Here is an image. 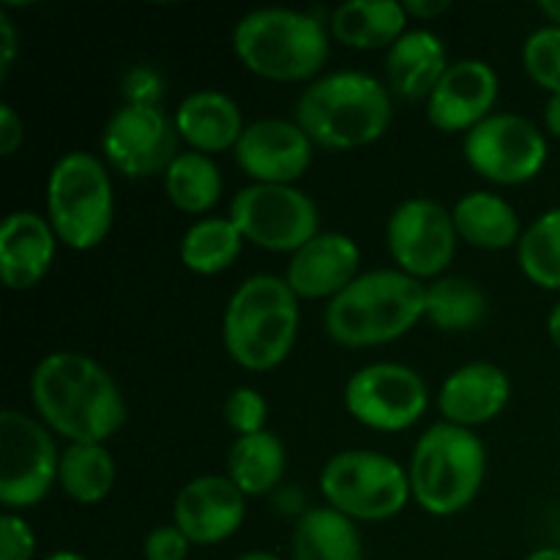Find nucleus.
Segmentation results:
<instances>
[{
  "label": "nucleus",
  "instance_id": "nucleus-1",
  "mask_svg": "<svg viewBox=\"0 0 560 560\" xmlns=\"http://www.w3.org/2000/svg\"><path fill=\"white\" fill-rule=\"evenodd\" d=\"M38 419L69 443H104L124 427L126 402L102 364L74 350L38 361L31 377Z\"/></svg>",
  "mask_w": 560,
  "mask_h": 560
},
{
  "label": "nucleus",
  "instance_id": "nucleus-2",
  "mask_svg": "<svg viewBox=\"0 0 560 560\" xmlns=\"http://www.w3.org/2000/svg\"><path fill=\"white\" fill-rule=\"evenodd\" d=\"M392 93L364 71H334L301 93L295 124L312 142L331 151L370 145L392 126Z\"/></svg>",
  "mask_w": 560,
  "mask_h": 560
},
{
  "label": "nucleus",
  "instance_id": "nucleus-3",
  "mask_svg": "<svg viewBox=\"0 0 560 560\" xmlns=\"http://www.w3.org/2000/svg\"><path fill=\"white\" fill-rule=\"evenodd\" d=\"M427 284L394 268L355 277L326 306V331L342 348H375L405 337L424 317Z\"/></svg>",
  "mask_w": 560,
  "mask_h": 560
},
{
  "label": "nucleus",
  "instance_id": "nucleus-4",
  "mask_svg": "<svg viewBox=\"0 0 560 560\" xmlns=\"http://www.w3.org/2000/svg\"><path fill=\"white\" fill-rule=\"evenodd\" d=\"M222 334L224 348L235 364L249 372L273 370L295 345L299 295L282 277H249L230 299Z\"/></svg>",
  "mask_w": 560,
  "mask_h": 560
},
{
  "label": "nucleus",
  "instance_id": "nucleus-5",
  "mask_svg": "<svg viewBox=\"0 0 560 560\" xmlns=\"http://www.w3.org/2000/svg\"><path fill=\"white\" fill-rule=\"evenodd\" d=\"M233 49L262 80L301 82L326 66L331 44L317 16L293 9H257L235 25Z\"/></svg>",
  "mask_w": 560,
  "mask_h": 560
},
{
  "label": "nucleus",
  "instance_id": "nucleus-6",
  "mask_svg": "<svg viewBox=\"0 0 560 560\" xmlns=\"http://www.w3.org/2000/svg\"><path fill=\"white\" fill-rule=\"evenodd\" d=\"M487 474V452L481 438L465 427H430L419 438L410 457V495L435 517H452L468 509L479 495Z\"/></svg>",
  "mask_w": 560,
  "mask_h": 560
},
{
  "label": "nucleus",
  "instance_id": "nucleus-7",
  "mask_svg": "<svg viewBox=\"0 0 560 560\" xmlns=\"http://www.w3.org/2000/svg\"><path fill=\"white\" fill-rule=\"evenodd\" d=\"M115 197L107 167L93 153L71 151L49 170L47 217L58 241L88 252L113 228Z\"/></svg>",
  "mask_w": 560,
  "mask_h": 560
},
{
  "label": "nucleus",
  "instance_id": "nucleus-8",
  "mask_svg": "<svg viewBox=\"0 0 560 560\" xmlns=\"http://www.w3.org/2000/svg\"><path fill=\"white\" fill-rule=\"evenodd\" d=\"M320 492L328 506L361 523L392 520L408 506V470L381 452H339L320 474Z\"/></svg>",
  "mask_w": 560,
  "mask_h": 560
},
{
  "label": "nucleus",
  "instance_id": "nucleus-9",
  "mask_svg": "<svg viewBox=\"0 0 560 560\" xmlns=\"http://www.w3.org/2000/svg\"><path fill=\"white\" fill-rule=\"evenodd\" d=\"M58 465L44 421L11 408L0 413V503L9 512L42 503L58 481Z\"/></svg>",
  "mask_w": 560,
  "mask_h": 560
},
{
  "label": "nucleus",
  "instance_id": "nucleus-10",
  "mask_svg": "<svg viewBox=\"0 0 560 560\" xmlns=\"http://www.w3.org/2000/svg\"><path fill=\"white\" fill-rule=\"evenodd\" d=\"M230 219L244 241L268 252H299L310 244L320 228V213L295 186L252 184L244 186L230 202Z\"/></svg>",
  "mask_w": 560,
  "mask_h": 560
},
{
  "label": "nucleus",
  "instance_id": "nucleus-11",
  "mask_svg": "<svg viewBox=\"0 0 560 560\" xmlns=\"http://www.w3.org/2000/svg\"><path fill=\"white\" fill-rule=\"evenodd\" d=\"M465 159L481 178L501 186L534 180L547 164V137L514 113H495L465 135Z\"/></svg>",
  "mask_w": 560,
  "mask_h": 560
},
{
  "label": "nucleus",
  "instance_id": "nucleus-12",
  "mask_svg": "<svg viewBox=\"0 0 560 560\" xmlns=\"http://www.w3.org/2000/svg\"><path fill=\"white\" fill-rule=\"evenodd\" d=\"M430 405L421 375L402 364H370L345 386V408L359 424L377 432H402L413 427Z\"/></svg>",
  "mask_w": 560,
  "mask_h": 560
},
{
  "label": "nucleus",
  "instance_id": "nucleus-13",
  "mask_svg": "<svg viewBox=\"0 0 560 560\" xmlns=\"http://www.w3.org/2000/svg\"><path fill=\"white\" fill-rule=\"evenodd\" d=\"M388 252L399 271L413 279H441L457 252V228L452 213L435 200L413 197L394 208L386 228Z\"/></svg>",
  "mask_w": 560,
  "mask_h": 560
},
{
  "label": "nucleus",
  "instance_id": "nucleus-14",
  "mask_svg": "<svg viewBox=\"0 0 560 560\" xmlns=\"http://www.w3.org/2000/svg\"><path fill=\"white\" fill-rule=\"evenodd\" d=\"M178 137L175 120L159 107L126 104L104 126L102 153L118 173L148 178L153 173H167L178 156Z\"/></svg>",
  "mask_w": 560,
  "mask_h": 560
},
{
  "label": "nucleus",
  "instance_id": "nucleus-15",
  "mask_svg": "<svg viewBox=\"0 0 560 560\" xmlns=\"http://www.w3.org/2000/svg\"><path fill=\"white\" fill-rule=\"evenodd\" d=\"M235 162L255 184L293 186L310 170L312 140L290 120H255L235 145Z\"/></svg>",
  "mask_w": 560,
  "mask_h": 560
},
{
  "label": "nucleus",
  "instance_id": "nucleus-16",
  "mask_svg": "<svg viewBox=\"0 0 560 560\" xmlns=\"http://www.w3.org/2000/svg\"><path fill=\"white\" fill-rule=\"evenodd\" d=\"M498 102V74L485 60H457L446 69L443 80L427 98V118L438 131H465L490 118Z\"/></svg>",
  "mask_w": 560,
  "mask_h": 560
},
{
  "label": "nucleus",
  "instance_id": "nucleus-17",
  "mask_svg": "<svg viewBox=\"0 0 560 560\" xmlns=\"http://www.w3.org/2000/svg\"><path fill=\"white\" fill-rule=\"evenodd\" d=\"M244 498L228 476H197L175 498V525L191 545H219L244 523Z\"/></svg>",
  "mask_w": 560,
  "mask_h": 560
},
{
  "label": "nucleus",
  "instance_id": "nucleus-18",
  "mask_svg": "<svg viewBox=\"0 0 560 560\" xmlns=\"http://www.w3.org/2000/svg\"><path fill=\"white\" fill-rule=\"evenodd\" d=\"M361 252L345 233H320L288 262V284L299 299H337L359 273Z\"/></svg>",
  "mask_w": 560,
  "mask_h": 560
},
{
  "label": "nucleus",
  "instance_id": "nucleus-19",
  "mask_svg": "<svg viewBox=\"0 0 560 560\" xmlns=\"http://www.w3.org/2000/svg\"><path fill=\"white\" fill-rule=\"evenodd\" d=\"M509 397H512V383L506 372L487 361H474L446 377L438 394V410L443 421L470 430L501 416Z\"/></svg>",
  "mask_w": 560,
  "mask_h": 560
},
{
  "label": "nucleus",
  "instance_id": "nucleus-20",
  "mask_svg": "<svg viewBox=\"0 0 560 560\" xmlns=\"http://www.w3.org/2000/svg\"><path fill=\"white\" fill-rule=\"evenodd\" d=\"M52 224L33 211H14L0 228V273L9 290H31L47 277L55 257Z\"/></svg>",
  "mask_w": 560,
  "mask_h": 560
},
{
  "label": "nucleus",
  "instance_id": "nucleus-21",
  "mask_svg": "<svg viewBox=\"0 0 560 560\" xmlns=\"http://www.w3.org/2000/svg\"><path fill=\"white\" fill-rule=\"evenodd\" d=\"M175 129L197 153H222L238 145L244 135L241 107L219 91H197L175 109Z\"/></svg>",
  "mask_w": 560,
  "mask_h": 560
},
{
  "label": "nucleus",
  "instance_id": "nucleus-22",
  "mask_svg": "<svg viewBox=\"0 0 560 560\" xmlns=\"http://www.w3.org/2000/svg\"><path fill=\"white\" fill-rule=\"evenodd\" d=\"M446 47L432 31H408L386 55L388 88L397 96L430 98L448 69Z\"/></svg>",
  "mask_w": 560,
  "mask_h": 560
},
{
  "label": "nucleus",
  "instance_id": "nucleus-23",
  "mask_svg": "<svg viewBox=\"0 0 560 560\" xmlns=\"http://www.w3.org/2000/svg\"><path fill=\"white\" fill-rule=\"evenodd\" d=\"M405 25L408 11L394 0H350L331 14V36L350 49H392Z\"/></svg>",
  "mask_w": 560,
  "mask_h": 560
},
{
  "label": "nucleus",
  "instance_id": "nucleus-24",
  "mask_svg": "<svg viewBox=\"0 0 560 560\" xmlns=\"http://www.w3.org/2000/svg\"><path fill=\"white\" fill-rule=\"evenodd\" d=\"M454 228L465 244L476 249H509L523 238L520 217L503 197L492 191H470L454 206Z\"/></svg>",
  "mask_w": 560,
  "mask_h": 560
},
{
  "label": "nucleus",
  "instance_id": "nucleus-25",
  "mask_svg": "<svg viewBox=\"0 0 560 560\" xmlns=\"http://www.w3.org/2000/svg\"><path fill=\"white\" fill-rule=\"evenodd\" d=\"M295 560H364L359 528L331 506L301 514L293 534Z\"/></svg>",
  "mask_w": 560,
  "mask_h": 560
},
{
  "label": "nucleus",
  "instance_id": "nucleus-26",
  "mask_svg": "<svg viewBox=\"0 0 560 560\" xmlns=\"http://www.w3.org/2000/svg\"><path fill=\"white\" fill-rule=\"evenodd\" d=\"M288 468V454L273 432L238 438L228 454V479L244 495H266L282 481Z\"/></svg>",
  "mask_w": 560,
  "mask_h": 560
},
{
  "label": "nucleus",
  "instance_id": "nucleus-27",
  "mask_svg": "<svg viewBox=\"0 0 560 560\" xmlns=\"http://www.w3.org/2000/svg\"><path fill=\"white\" fill-rule=\"evenodd\" d=\"M58 485L77 503L104 501L115 485L113 454L104 443H69L60 452Z\"/></svg>",
  "mask_w": 560,
  "mask_h": 560
},
{
  "label": "nucleus",
  "instance_id": "nucleus-28",
  "mask_svg": "<svg viewBox=\"0 0 560 560\" xmlns=\"http://www.w3.org/2000/svg\"><path fill=\"white\" fill-rule=\"evenodd\" d=\"M244 235L235 228L233 219L208 217L191 224L180 238V260L191 273L200 277H213L222 273L238 260Z\"/></svg>",
  "mask_w": 560,
  "mask_h": 560
},
{
  "label": "nucleus",
  "instance_id": "nucleus-29",
  "mask_svg": "<svg viewBox=\"0 0 560 560\" xmlns=\"http://www.w3.org/2000/svg\"><path fill=\"white\" fill-rule=\"evenodd\" d=\"M424 317L446 334L474 331L487 317V295L470 279L441 277L427 284Z\"/></svg>",
  "mask_w": 560,
  "mask_h": 560
},
{
  "label": "nucleus",
  "instance_id": "nucleus-30",
  "mask_svg": "<svg viewBox=\"0 0 560 560\" xmlns=\"http://www.w3.org/2000/svg\"><path fill=\"white\" fill-rule=\"evenodd\" d=\"M164 191L180 211L202 213L222 197V173L206 153H178L164 173Z\"/></svg>",
  "mask_w": 560,
  "mask_h": 560
},
{
  "label": "nucleus",
  "instance_id": "nucleus-31",
  "mask_svg": "<svg viewBox=\"0 0 560 560\" xmlns=\"http://www.w3.org/2000/svg\"><path fill=\"white\" fill-rule=\"evenodd\" d=\"M517 260L525 277L545 290H560V208L541 213L523 233Z\"/></svg>",
  "mask_w": 560,
  "mask_h": 560
},
{
  "label": "nucleus",
  "instance_id": "nucleus-32",
  "mask_svg": "<svg viewBox=\"0 0 560 560\" xmlns=\"http://www.w3.org/2000/svg\"><path fill=\"white\" fill-rule=\"evenodd\" d=\"M523 63L536 85L550 91V96L560 93V27L547 25L530 33L523 47Z\"/></svg>",
  "mask_w": 560,
  "mask_h": 560
},
{
  "label": "nucleus",
  "instance_id": "nucleus-33",
  "mask_svg": "<svg viewBox=\"0 0 560 560\" xmlns=\"http://www.w3.org/2000/svg\"><path fill=\"white\" fill-rule=\"evenodd\" d=\"M268 419V405L262 399L260 392L249 386L235 388L233 394L224 402V421L233 432H238V438L257 435V432L266 430Z\"/></svg>",
  "mask_w": 560,
  "mask_h": 560
},
{
  "label": "nucleus",
  "instance_id": "nucleus-34",
  "mask_svg": "<svg viewBox=\"0 0 560 560\" xmlns=\"http://www.w3.org/2000/svg\"><path fill=\"white\" fill-rule=\"evenodd\" d=\"M120 93L126 104H135V107H159V98L164 96V80L151 66H135L126 71Z\"/></svg>",
  "mask_w": 560,
  "mask_h": 560
},
{
  "label": "nucleus",
  "instance_id": "nucleus-35",
  "mask_svg": "<svg viewBox=\"0 0 560 560\" xmlns=\"http://www.w3.org/2000/svg\"><path fill=\"white\" fill-rule=\"evenodd\" d=\"M36 552V536L31 525L14 512L0 517V560H31Z\"/></svg>",
  "mask_w": 560,
  "mask_h": 560
},
{
  "label": "nucleus",
  "instance_id": "nucleus-36",
  "mask_svg": "<svg viewBox=\"0 0 560 560\" xmlns=\"http://www.w3.org/2000/svg\"><path fill=\"white\" fill-rule=\"evenodd\" d=\"M191 541L186 539L184 530L178 525H162V528H153L145 536V545H142V556L145 560H186L189 556Z\"/></svg>",
  "mask_w": 560,
  "mask_h": 560
},
{
  "label": "nucleus",
  "instance_id": "nucleus-37",
  "mask_svg": "<svg viewBox=\"0 0 560 560\" xmlns=\"http://www.w3.org/2000/svg\"><path fill=\"white\" fill-rule=\"evenodd\" d=\"M22 137H25L22 118L14 113L11 104H0V153L11 156L22 145Z\"/></svg>",
  "mask_w": 560,
  "mask_h": 560
},
{
  "label": "nucleus",
  "instance_id": "nucleus-38",
  "mask_svg": "<svg viewBox=\"0 0 560 560\" xmlns=\"http://www.w3.org/2000/svg\"><path fill=\"white\" fill-rule=\"evenodd\" d=\"M16 58V33L14 25H11L9 14L0 11V74H9L11 63Z\"/></svg>",
  "mask_w": 560,
  "mask_h": 560
},
{
  "label": "nucleus",
  "instance_id": "nucleus-39",
  "mask_svg": "<svg viewBox=\"0 0 560 560\" xmlns=\"http://www.w3.org/2000/svg\"><path fill=\"white\" fill-rule=\"evenodd\" d=\"M402 5L408 16H416V20H432V16H441L443 11L452 9L448 0H408Z\"/></svg>",
  "mask_w": 560,
  "mask_h": 560
},
{
  "label": "nucleus",
  "instance_id": "nucleus-40",
  "mask_svg": "<svg viewBox=\"0 0 560 560\" xmlns=\"http://www.w3.org/2000/svg\"><path fill=\"white\" fill-rule=\"evenodd\" d=\"M545 126L552 137H560V93L550 96L545 107Z\"/></svg>",
  "mask_w": 560,
  "mask_h": 560
},
{
  "label": "nucleus",
  "instance_id": "nucleus-41",
  "mask_svg": "<svg viewBox=\"0 0 560 560\" xmlns=\"http://www.w3.org/2000/svg\"><path fill=\"white\" fill-rule=\"evenodd\" d=\"M547 334H550L552 345L560 350V301L556 306H552L550 317H547Z\"/></svg>",
  "mask_w": 560,
  "mask_h": 560
},
{
  "label": "nucleus",
  "instance_id": "nucleus-42",
  "mask_svg": "<svg viewBox=\"0 0 560 560\" xmlns=\"http://www.w3.org/2000/svg\"><path fill=\"white\" fill-rule=\"evenodd\" d=\"M539 11L552 22V25L560 27V0H545V3H539Z\"/></svg>",
  "mask_w": 560,
  "mask_h": 560
},
{
  "label": "nucleus",
  "instance_id": "nucleus-43",
  "mask_svg": "<svg viewBox=\"0 0 560 560\" xmlns=\"http://www.w3.org/2000/svg\"><path fill=\"white\" fill-rule=\"evenodd\" d=\"M525 560H560V550L558 547H541V550L530 552Z\"/></svg>",
  "mask_w": 560,
  "mask_h": 560
},
{
  "label": "nucleus",
  "instance_id": "nucleus-44",
  "mask_svg": "<svg viewBox=\"0 0 560 560\" xmlns=\"http://www.w3.org/2000/svg\"><path fill=\"white\" fill-rule=\"evenodd\" d=\"M44 560H88L82 558L80 552H69V550H60V552H52V556H47Z\"/></svg>",
  "mask_w": 560,
  "mask_h": 560
},
{
  "label": "nucleus",
  "instance_id": "nucleus-45",
  "mask_svg": "<svg viewBox=\"0 0 560 560\" xmlns=\"http://www.w3.org/2000/svg\"><path fill=\"white\" fill-rule=\"evenodd\" d=\"M235 560H282V558L273 556V552H246V556H241Z\"/></svg>",
  "mask_w": 560,
  "mask_h": 560
}]
</instances>
